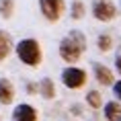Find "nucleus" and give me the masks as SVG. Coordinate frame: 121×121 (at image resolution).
I'll use <instances>...</instances> for the list:
<instances>
[{"label": "nucleus", "instance_id": "7ed1b4c3", "mask_svg": "<svg viewBox=\"0 0 121 121\" xmlns=\"http://www.w3.org/2000/svg\"><path fill=\"white\" fill-rule=\"evenodd\" d=\"M86 72L82 68H76V66H68L62 70V84H64L66 88L70 90H78L82 88L84 84H86Z\"/></svg>", "mask_w": 121, "mask_h": 121}, {"label": "nucleus", "instance_id": "f257e3e1", "mask_svg": "<svg viewBox=\"0 0 121 121\" xmlns=\"http://www.w3.org/2000/svg\"><path fill=\"white\" fill-rule=\"evenodd\" d=\"M57 51H60V57L66 64H76L82 57V53L86 51V35L78 29L68 31V35H64L62 41H60Z\"/></svg>", "mask_w": 121, "mask_h": 121}, {"label": "nucleus", "instance_id": "20e7f679", "mask_svg": "<svg viewBox=\"0 0 121 121\" xmlns=\"http://www.w3.org/2000/svg\"><path fill=\"white\" fill-rule=\"evenodd\" d=\"M39 10L49 23H57L66 13L64 0H39Z\"/></svg>", "mask_w": 121, "mask_h": 121}, {"label": "nucleus", "instance_id": "9b49d317", "mask_svg": "<svg viewBox=\"0 0 121 121\" xmlns=\"http://www.w3.org/2000/svg\"><path fill=\"white\" fill-rule=\"evenodd\" d=\"M105 117L107 121H121V105L117 101H111L105 105Z\"/></svg>", "mask_w": 121, "mask_h": 121}, {"label": "nucleus", "instance_id": "39448f33", "mask_svg": "<svg viewBox=\"0 0 121 121\" xmlns=\"http://www.w3.org/2000/svg\"><path fill=\"white\" fill-rule=\"evenodd\" d=\"M92 17L101 23H109L117 17V6L111 0H92Z\"/></svg>", "mask_w": 121, "mask_h": 121}, {"label": "nucleus", "instance_id": "f3484780", "mask_svg": "<svg viewBox=\"0 0 121 121\" xmlns=\"http://www.w3.org/2000/svg\"><path fill=\"white\" fill-rule=\"evenodd\" d=\"M113 95H115V99L121 101V80H117V82L113 84Z\"/></svg>", "mask_w": 121, "mask_h": 121}, {"label": "nucleus", "instance_id": "2eb2a0df", "mask_svg": "<svg viewBox=\"0 0 121 121\" xmlns=\"http://www.w3.org/2000/svg\"><path fill=\"white\" fill-rule=\"evenodd\" d=\"M86 103H88V107H92V109H101V105H103L101 92H99V90H90L88 95H86Z\"/></svg>", "mask_w": 121, "mask_h": 121}, {"label": "nucleus", "instance_id": "ddd939ff", "mask_svg": "<svg viewBox=\"0 0 121 121\" xmlns=\"http://www.w3.org/2000/svg\"><path fill=\"white\" fill-rule=\"evenodd\" d=\"M84 13H86V6H84V2H80V0H72L70 4V17L74 21H80L84 17Z\"/></svg>", "mask_w": 121, "mask_h": 121}, {"label": "nucleus", "instance_id": "1a4fd4ad", "mask_svg": "<svg viewBox=\"0 0 121 121\" xmlns=\"http://www.w3.org/2000/svg\"><path fill=\"white\" fill-rule=\"evenodd\" d=\"M13 51V39H10V33L0 29V62L6 60Z\"/></svg>", "mask_w": 121, "mask_h": 121}, {"label": "nucleus", "instance_id": "6ab92c4d", "mask_svg": "<svg viewBox=\"0 0 121 121\" xmlns=\"http://www.w3.org/2000/svg\"><path fill=\"white\" fill-rule=\"evenodd\" d=\"M0 121H2V117H0Z\"/></svg>", "mask_w": 121, "mask_h": 121}, {"label": "nucleus", "instance_id": "9d476101", "mask_svg": "<svg viewBox=\"0 0 121 121\" xmlns=\"http://www.w3.org/2000/svg\"><path fill=\"white\" fill-rule=\"evenodd\" d=\"M39 92H41V96L45 101H51L56 96V84H53V80L51 78H43L39 82Z\"/></svg>", "mask_w": 121, "mask_h": 121}, {"label": "nucleus", "instance_id": "423d86ee", "mask_svg": "<svg viewBox=\"0 0 121 121\" xmlns=\"http://www.w3.org/2000/svg\"><path fill=\"white\" fill-rule=\"evenodd\" d=\"M13 121H37V109L29 103H21L13 109Z\"/></svg>", "mask_w": 121, "mask_h": 121}, {"label": "nucleus", "instance_id": "0eeeda50", "mask_svg": "<svg viewBox=\"0 0 121 121\" xmlns=\"http://www.w3.org/2000/svg\"><path fill=\"white\" fill-rule=\"evenodd\" d=\"M92 72H95V78L99 84H103V86H113L115 84L113 72L109 70L105 64H92Z\"/></svg>", "mask_w": 121, "mask_h": 121}, {"label": "nucleus", "instance_id": "a211bd4d", "mask_svg": "<svg viewBox=\"0 0 121 121\" xmlns=\"http://www.w3.org/2000/svg\"><path fill=\"white\" fill-rule=\"evenodd\" d=\"M119 10H121V0H119Z\"/></svg>", "mask_w": 121, "mask_h": 121}, {"label": "nucleus", "instance_id": "dca6fc26", "mask_svg": "<svg viewBox=\"0 0 121 121\" xmlns=\"http://www.w3.org/2000/svg\"><path fill=\"white\" fill-rule=\"evenodd\" d=\"M115 68H117V72L121 74V45L117 47V53H115Z\"/></svg>", "mask_w": 121, "mask_h": 121}, {"label": "nucleus", "instance_id": "f8f14e48", "mask_svg": "<svg viewBox=\"0 0 121 121\" xmlns=\"http://www.w3.org/2000/svg\"><path fill=\"white\" fill-rule=\"evenodd\" d=\"M96 47H99V51H111L113 49V37L109 33H101L96 37Z\"/></svg>", "mask_w": 121, "mask_h": 121}, {"label": "nucleus", "instance_id": "4468645a", "mask_svg": "<svg viewBox=\"0 0 121 121\" xmlns=\"http://www.w3.org/2000/svg\"><path fill=\"white\" fill-rule=\"evenodd\" d=\"M14 13V0H0V17L10 19Z\"/></svg>", "mask_w": 121, "mask_h": 121}, {"label": "nucleus", "instance_id": "6e6552de", "mask_svg": "<svg viewBox=\"0 0 121 121\" xmlns=\"http://www.w3.org/2000/svg\"><path fill=\"white\" fill-rule=\"evenodd\" d=\"M14 101V86L8 78H0V105H10Z\"/></svg>", "mask_w": 121, "mask_h": 121}, {"label": "nucleus", "instance_id": "f03ea898", "mask_svg": "<svg viewBox=\"0 0 121 121\" xmlns=\"http://www.w3.org/2000/svg\"><path fill=\"white\" fill-rule=\"evenodd\" d=\"M14 51H17V56H19L21 62L25 66H31V68H37L41 64V60H43L41 45H39L37 39H33V37L21 39L19 43H17V47H14Z\"/></svg>", "mask_w": 121, "mask_h": 121}]
</instances>
